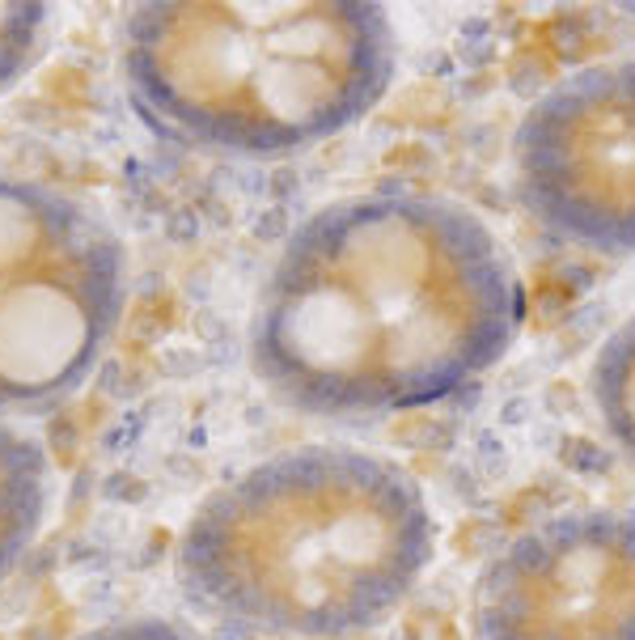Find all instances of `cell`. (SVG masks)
I'll use <instances>...</instances> for the list:
<instances>
[{
  "label": "cell",
  "mask_w": 635,
  "mask_h": 640,
  "mask_svg": "<svg viewBox=\"0 0 635 640\" xmlns=\"http://www.w3.org/2000/svg\"><path fill=\"white\" fill-rule=\"evenodd\" d=\"M0 476H42V450L30 441H9L4 458H0Z\"/></svg>",
  "instance_id": "cell-7"
},
{
  "label": "cell",
  "mask_w": 635,
  "mask_h": 640,
  "mask_svg": "<svg viewBox=\"0 0 635 640\" xmlns=\"http://www.w3.org/2000/svg\"><path fill=\"white\" fill-rule=\"evenodd\" d=\"M521 281L471 208L373 192L314 212L254 319V369L297 411L369 420L471 386L509 353Z\"/></svg>",
  "instance_id": "cell-1"
},
{
  "label": "cell",
  "mask_w": 635,
  "mask_h": 640,
  "mask_svg": "<svg viewBox=\"0 0 635 640\" xmlns=\"http://www.w3.org/2000/svg\"><path fill=\"white\" fill-rule=\"evenodd\" d=\"M589 391L601 429L635 467V315L601 340L589 369Z\"/></svg>",
  "instance_id": "cell-6"
},
{
  "label": "cell",
  "mask_w": 635,
  "mask_h": 640,
  "mask_svg": "<svg viewBox=\"0 0 635 640\" xmlns=\"http://www.w3.org/2000/svg\"><path fill=\"white\" fill-rule=\"evenodd\" d=\"M516 196L556 238L635 250V60L556 81L513 136Z\"/></svg>",
  "instance_id": "cell-4"
},
{
  "label": "cell",
  "mask_w": 635,
  "mask_h": 640,
  "mask_svg": "<svg viewBox=\"0 0 635 640\" xmlns=\"http://www.w3.org/2000/svg\"><path fill=\"white\" fill-rule=\"evenodd\" d=\"M475 640H635V514L572 509L509 539L475 586Z\"/></svg>",
  "instance_id": "cell-5"
},
{
  "label": "cell",
  "mask_w": 635,
  "mask_h": 640,
  "mask_svg": "<svg viewBox=\"0 0 635 640\" xmlns=\"http://www.w3.org/2000/svg\"><path fill=\"white\" fill-rule=\"evenodd\" d=\"M178 136L272 158L364 120L390 89L395 26L382 4H170L158 47Z\"/></svg>",
  "instance_id": "cell-3"
},
{
  "label": "cell",
  "mask_w": 635,
  "mask_h": 640,
  "mask_svg": "<svg viewBox=\"0 0 635 640\" xmlns=\"http://www.w3.org/2000/svg\"><path fill=\"white\" fill-rule=\"evenodd\" d=\"M433 556V505L398 463L306 445L221 488L178 573L191 599L254 632L344 640L395 615Z\"/></svg>",
  "instance_id": "cell-2"
}]
</instances>
